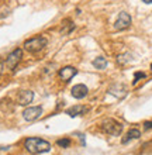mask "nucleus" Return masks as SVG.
I'll return each mask as SVG.
<instances>
[{
  "mask_svg": "<svg viewBox=\"0 0 152 155\" xmlns=\"http://www.w3.org/2000/svg\"><path fill=\"white\" fill-rule=\"evenodd\" d=\"M47 44H48V40H47L45 37H42V35H35V37H33V38L25 40L23 47H24V49L28 51V52L37 54L45 48Z\"/></svg>",
  "mask_w": 152,
  "mask_h": 155,
  "instance_id": "obj_2",
  "label": "nucleus"
},
{
  "mask_svg": "<svg viewBox=\"0 0 152 155\" xmlns=\"http://www.w3.org/2000/svg\"><path fill=\"white\" fill-rule=\"evenodd\" d=\"M70 144H72V140L70 138H59L57 141V145L61 148H69Z\"/></svg>",
  "mask_w": 152,
  "mask_h": 155,
  "instance_id": "obj_15",
  "label": "nucleus"
},
{
  "mask_svg": "<svg viewBox=\"0 0 152 155\" xmlns=\"http://www.w3.org/2000/svg\"><path fill=\"white\" fill-rule=\"evenodd\" d=\"M151 71H152V64H151Z\"/></svg>",
  "mask_w": 152,
  "mask_h": 155,
  "instance_id": "obj_21",
  "label": "nucleus"
},
{
  "mask_svg": "<svg viewBox=\"0 0 152 155\" xmlns=\"http://www.w3.org/2000/svg\"><path fill=\"white\" fill-rule=\"evenodd\" d=\"M92 65L95 66L96 69L103 71V69H106V66H107V61H106V58H104V57H97V58L95 59V61L92 62Z\"/></svg>",
  "mask_w": 152,
  "mask_h": 155,
  "instance_id": "obj_14",
  "label": "nucleus"
},
{
  "mask_svg": "<svg viewBox=\"0 0 152 155\" xmlns=\"http://www.w3.org/2000/svg\"><path fill=\"white\" fill-rule=\"evenodd\" d=\"M42 113H44L42 106H31V107H27L23 111V118L25 121H35L37 118L41 117Z\"/></svg>",
  "mask_w": 152,
  "mask_h": 155,
  "instance_id": "obj_5",
  "label": "nucleus"
},
{
  "mask_svg": "<svg viewBox=\"0 0 152 155\" xmlns=\"http://www.w3.org/2000/svg\"><path fill=\"white\" fill-rule=\"evenodd\" d=\"M128 61H131V58H130V55H120L118 57V62L120 64H127Z\"/></svg>",
  "mask_w": 152,
  "mask_h": 155,
  "instance_id": "obj_17",
  "label": "nucleus"
},
{
  "mask_svg": "<svg viewBox=\"0 0 152 155\" xmlns=\"http://www.w3.org/2000/svg\"><path fill=\"white\" fill-rule=\"evenodd\" d=\"M147 78V75L144 74V72H135V75H134V81H132V85H137V82L140 81V79H145Z\"/></svg>",
  "mask_w": 152,
  "mask_h": 155,
  "instance_id": "obj_16",
  "label": "nucleus"
},
{
  "mask_svg": "<svg viewBox=\"0 0 152 155\" xmlns=\"http://www.w3.org/2000/svg\"><path fill=\"white\" fill-rule=\"evenodd\" d=\"M130 25H131V16H130L127 12H121L114 23V30L121 31V30L128 28Z\"/></svg>",
  "mask_w": 152,
  "mask_h": 155,
  "instance_id": "obj_6",
  "label": "nucleus"
},
{
  "mask_svg": "<svg viewBox=\"0 0 152 155\" xmlns=\"http://www.w3.org/2000/svg\"><path fill=\"white\" fill-rule=\"evenodd\" d=\"M76 74H78V69H76V68H73V66H63V68L59 69L58 76L61 78L65 83H68V82H70L73 79V76H76Z\"/></svg>",
  "mask_w": 152,
  "mask_h": 155,
  "instance_id": "obj_7",
  "label": "nucleus"
},
{
  "mask_svg": "<svg viewBox=\"0 0 152 155\" xmlns=\"http://www.w3.org/2000/svg\"><path fill=\"white\" fill-rule=\"evenodd\" d=\"M123 127H124L123 124L120 121H117V120H114V118H104L100 123V130L104 134L114 135V137H117V135H120L123 133Z\"/></svg>",
  "mask_w": 152,
  "mask_h": 155,
  "instance_id": "obj_3",
  "label": "nucleus"
},
{
  "mask_svg": "<svg viewBox=\"0 0 152 155\" xmlns=\"http://www.w3.org/2000/svg\"><path fill=\"white\" fill-rule=\"evenodd\" d=\"M140 137H141V131L138 130V128H131V130L125 134V137L121 140V144L125 145V144H128L130 141H132V140H138Z\"/></svg>",
  "mask_w": 152,
  "mask_h": 155,
  "instance_id": "obj_12",
  "label": "nucleus"
},
{
  "mask_svg": "<svg viewBox=\"0 0 152 155\" xmlns=\"http://www.w3.org/2000/svg\"><path fill=\"white\" fill-rule=\"evenodd\" d=\"M144 3H147V4H152V0H142Z\"/></svg>",
  "mask_w": 152,
  "mask_h": 155,
  "instance_id": "obj_20",
  "label": "nucleus"
},
{
  "mask_svg": "<svg viewBox=\"0 0 152 155\" xmlns=\"http://www.w3.org/2000/svg\"><path fill=\"white\" fill-rule=\"evenodd\" d=\"M24 148L30 154L37 155L51 151V144L47 140H42L40 137H28L24 140Z\"/></svg>",
  "mask_w": 152,
  "mask_h": 155,
  "instance_id": "obj_1",
  "label": "nucleus"
},
{
  "mask_svg": "<svg viewBox=\"0 0 152 155\" xmlns=\"http://www.w3.org/2000/svg\"><path fill=\"white\" fill-rule=\"evenodd\" d=\"M21 58H23V49L21 48H16V49H13L11 52L7 55V58H6V66H7L8 69H16L17 65L20 64L21 61Z\"/></svg>",
  "mask_w": 152,
  "mask_h": 155,
  "instance_id": "obj_4",
  "label": "nucleus"
},
{
  "mask_svg": "<svg viewBox=\"0 0 152 155\" xmlns=\"http://www.w3.org/2000/svg\"><path fill=\"white\" fill-rule=\"evenodd\" d=\"M75 30V24H73V21L70 20V18H66V20L62 21V27H61V33L63 34H70L72 31Z\"/></svg>",
  "mask_w": 152,
  "mask_h": 155,
  "instance_id": "obj_13",
  "label": "nucleus"
},
{
  "mask_svg": "<svg viewBox=\"0 0 152 155\" xmlns=\"http://www.w3.org/2000/svg\"><path fill=\"white\" fill-rule=\"evenodd\" d=\"M108 93L114 94L115 97H118V99H123L124 96L127 94V89H125V86H124V85H121V83H117V85L111 86L110 89H108Z\"/></svg>",
  "mask_w": 152,
  "mask_h": 155,
  "instance_id": "obj_11",
  "label": "nucleus"
},
{
  "mask_svg": "<svg viewBox=\"0 0 152 155\" xmlns=\"http://www.w3.org/2000/svg\"><path fill=\"white\" fill-rule=\"evenodd\" d=\"M33 99H34V92H31V90H21L20 93L17 94V103L20 106L30 104L33 102Z\"/></svg>",
  "mask_w": 152,
  "mask_h": 155,
  "instance_id": "obj_10",
  "label": "nucleus"
},
{
  "mask_svg": "<svg viewBox=\"0 0 152 155\" xmlns=\"http://www.w3.org/2000/svg\"><path fill=\"white\" fill-rule=\"evenodd\" d=\"M87 93H89V89H87V86L83 85V83H78V85L73 86L72 90H70V94H72L75 99H78V100L85 99L87 96Z\"/></svg>",
  "mask_w": 152,
  "mask_h": 155,
  "instance_id": "obj_9",
  "label": "nucleus"
},
{
  "mask_svg": "<svg viewBox=\"0 0 152 155\" xmlns=\"http://www.w3.org/2000/svg\"><path fill=\"white\" fill-rule=\"evenodd\" d=\"M3 69H4V62L0 59V76H2V74H3Z\"/></svg>",
  "mask_w": 152,
  "mask_h": 155,
  "instance_id": "obj_19",
  "label": "nucleus"
},
{
  "mask_svg": "<svg viewBox=\"0 0 152 155\" xmlns=\"http://www.w3.org/2000/svg\"><path fill=\"white\" fill-rule=\"evenodd\" d=\"M144 130H147V131L152 130V120H151V121H145L144 123Z\"/></svg>",
  "mask_w": 152,
  "mask_h": 155,
  "instance_id": "obj_18",
  "label": "nucleus"
},
{
  "mask_svg": "<svg viewBox=\"0 0 152 155\" xmlns=\"http://www.w3.org/2000/svg\"><path fill=\"white\" fill-rule=\"evenodd\" d=\"M89 110H90V107L89 106H85V104H76V106H72V107H69L68 110H65V114L70 116V117H76V116L86 114Z\"/></svg>",
  "mask_w": 152,
  "mask_h": 155,
  "instance_id": "obj_8",
  "label": "nucleus"
}]
</instances>
